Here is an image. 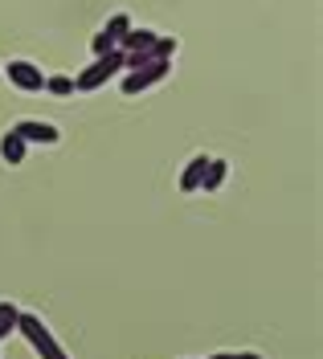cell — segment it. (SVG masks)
Returning a JSON list of instances; mask_svg holds the SVG:
<instances>
[{"mask_svg":"<svg viewBox=\"0 0 323 359\" xmlns=\"http://www.w3.org/2000/svg\"><path fill=\"white\" fill-rule=\"evenodd\" d=\"M46 90L53 94V98H70V94H74V78H66V74H53V78H46Z\"/></svg>","mask_w":323,"mask_h":359,"instance_id":"obj_12","label":"cell"},{"mask_svg":"<svg viewBox=\"0 0 323 359\" xmlns=\"http://www.w3.org/2000/svg\"><path fill=\"white\" fill-rule=\"evenodd\" d=\"M17 323H21V306H13V302H0V343L17 331Z\"/></svg>","mask_w":323,"mask_h":359,"instance_id":"obj_11","label":"cell"},{"mask_svg":"<svg viewBox=\"0 0 323 359\" xmlns=\"http://www.w3.org/2000/svg\"><path fill=\"white\" fill-rule=\"evenodd\" d=\"M205 168H209V156H192L180 172V192H201V180H205Z\"/></svg>","mask_w":323,"mask_h":359,"instance_id":"obj_6","label":"cell"},{"mask_svg":"<svg viewBox=\"0 0 323 359\" xmlns=\"http://www.w3.org/2000/svg\"><path fill=\"white\" fill-rule=\"evenodd\" d=\"M176 53V37H156L152 41V62H172Z\"/></svg>","mask_w":323,"mask_h":359,"instance_id":"obj_13","label":"cell"},{"mask_svg":"<svg viewBox=\"0 0 323 359\" xmlns=\"http://www.w3.org/2000/svg\"><path fill=\"white\" fill-rule=\"evenodd\" d=\"M119 74H123V49H111V53H103V57H94L91 66L82 69L78 78H74V90H82V94H91V90L107 86V82H115Z\"/></svg>","mask_w":323,"mask_h":359,"instance_id":"obj_2","label":"cell"},{"mask_svg":"<svg viewBox=\"0 0 323 359\" xmlns=\"http://www.w3.org/2000/svg\"><path fill=\"white\" fill-rule=\"evenodd\" d=\"M13 131L21 135L25 143H46V147H53V143H62V131H58L53 123H33V118H25V123H17Z\"/></svg>","mask_w":323,"mask_h":359,"instance_id":"obj_5","label":"cell"},{"mask_svg":"<svg viewBox=\"0 0 323 359\" xmlns=\"http://www.w3.org/2000/svg\"><path fill=\"white\" fill-rule=\"evenodd\" d=\"M127 29H131V17H127V13H115V17L107 21V29H98V33H103V37H107V41L119 49V41L127 37Z\"/></svg>","mask_w":323,"mask_h":359,"instance_id":"obj_10","label":"cell"},{"mask_svg":"<svg viewBox=\"0 0 323 359\" xmlns=\"http://www.w3.org/2000/svg\"><path fill=\"white\" fill-rule=\"evenodd\" d=\"M25 151H29V143H25L17 131H4V135H0V159H4L8 168H17V163L25 159Z\"/></svg>","mask_w":323,"mask_h":359,"instance_id":"obj_7","label":"cell"},{"mask_svg":"<svg viewBox=\"0 0 323 359\" xmlns=\"http://www.w3.org/2000/svg\"><path fill=\"white\" fill-rule=\"evenodd\" d=\"M17 331L29 339V347H33V351H37L41 359H70V355H66V347H62V343L53 339V331H49L46 323H41V314L21 311V323H17Z\"/></svg>","mask_w":323,"mask_h":359,"instance_id":"obj_1","label":"cell"},{"mask_svg":"<svg viewBox=\"0 0 323 359\" xmlns=\"http://www.w3.org/2000/svg\"><path fill=\"white\" fill-rule=\"evenodd\" d=\"M168 69H172V62H147V66L139 69H123V82H119V90L131 98V94H143V90L160 86L164 78H168Z\"/></svg>","mask_w":323,"mask_h":359,"instance_id":"obj_3","label":"cell"},{"mask_svg":"<svg viewBox=\"0 0 323 359\" xmlns=\"http://www.w3.org/2000/svg\"><path fill=\"white\" fill-rule=\"evenodd\" d=\"M152 41H156L152 29H127V37L119 41V49H123V53H136V49H152Z\"/></svg>","mask_w":323,"mask_h":359,"instance_id":"obj_9","label":"cell"},{"mask_svg":"<svg viewBox=\"0 0 323 359\" xmlns=\"http://www.w3.org/2000/svg\"><path fill=\"white\" fill-rule=\"evenodd\" d=\"M4 74H8V82L17 90H25V94H41V90H46V74L33 66V62H8Z\"/></svg>","mask_w":323,"mask_h":359,"instance_id":"obj_4","label":"cell"},{"mask_svg":"<svg viewBox=\"0 0 323 359\" xmlns=\"http://www.w3.org/2000/svg\"><path fill=\"white\" fill-rule=\"evenodd\" d=\"M225 176H230V159H209V168H205V180H201V188H205V192H217V188L225 184Z\"/></svg>","mask_w":323,"mask_h":359,"instance_id":"obj_8","label":"cell"},{"mask_svg":"<svg viewBox=\"0 0 323 359\" xmlns=\"http://www.w3.org/2000/svg\"><path fill=\"white\" fill-rule=\"evenodd\" d=\"M209 359H262V355H254V351H217V355H209Z\"/></svg>","mask_w":323,"mask_h":359,"instance_id":"obj_14","label":"cell"}]
</instances>
